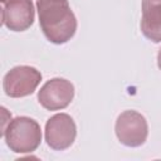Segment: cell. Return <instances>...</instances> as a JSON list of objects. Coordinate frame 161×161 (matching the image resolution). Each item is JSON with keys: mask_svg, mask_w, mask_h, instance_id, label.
<instances>
[{"mask_svg": "<svg viewBox=\"0 0 161 161\" xmlns=\"http://www.w3.org/2000/svg\"><path fill=\"white\" fill-rule=\"evenodd\" d=\"M39 25L44 36L53 44H64L77 30V19L68 0H38Z\"/></svg>", "mask_w": 161, "mask_h": 161, "instance_id": "1", "label": "cell"}, {"mask_svg": "<svg viewBox=\"0 0 161 161\" xmlns=\"http://www.w3.org/2000/svg\"><path fill=\"white\" fill-rule=\"evenodd\" d=\"M6 146L15 153L34 152L42 142L39 123L26 116L15 117L3 130Z\"/></svg>", "mask_w": 161, "mask_h": 161, "instance_id": "2", "label": "cell"}, {"mask_svg": "<svg viewBox=\"0 0 161 161\" xmlns=\"http://www.w3.org/2000/svg\"><path fill=\"white\" fill-rule=\"evenodd\" d=\"M114 131L122 145L127 147H138L147 140L148 125L141 113L130 109L122 112L117 117Z\"/></svg>", "mask_w": 161, "mask_h": 161, "instance_id": "3", "label": "cell"}, {"mask_svg": "<svg viewBox=\"0 0 161 161\" xmlns=\"http://www.w3.org/2000/svg\"><path fill=\"white\" fill-rule=\"evenodd\" d=\"M42 80L40 72L30 65L11 68L4 77L3 88L8 97L21 98L31 94Z\"/></svg>", "mask_w": 161, "mask_h": 161, "instance_id": "4", "label": "cell"}, {"mask_svg": "<svg viewBox=\"0 0 161 161\" xmlns=\"http://www.w3.org/2000/svg\"><path fill=\"white\" fill-rule=\"evenodd\" d=\"M44 136L50 148L55 151L67 150L73 145L77 136L75 122L67 113H57L47 121Z\"/></svg>", "mask_w": 161, "mask_h": 161, "instance_id": "5", "label": "cell"}, {"mask_svg": "<svg viewBox=\"0 0 161 161\" xmlns=\"http://www.w3.org/2000/svg\"><path fill=\"white\" fill-rule=\"evenodd\" d=\"M74 97V86L64 78H53L44 83L38 92V101L48 111H59L70 104Z\"/></svg>", "mask_w": 161, "mask_h": 161, "instance_id": "6", "label": "cell"}, {"mask_svg": "<svg viewBox=\"0 0 161 161\" xmlns=\"http://www.w3.org/2000/svg\"><path fill=\"white\" fill-rule=\"evenodd\" d=\"M3 5V24L9 30L24 31L33 25L35 10L31 0H10Z\"/></svg>", "mask_w": 161, "mask_h": 161, "instance_id": "7", "label": "cell"}, {"mask_svg": "<svg viewBox=\"0 0 161 161\" xmlns=\"http://www.w3.org/2000/svg\"><path fill=\"white\" fill-rule=\"evenodd\" d=\"M141 31L152 43H161V0H142Z\"/></svg>", "mask_w": 161, "mask_h": 161, "instance_id": "8", "label": "cell"}, {"mask_svg": "<svg viewBox=\"0 0 161 161\" xmlns=\"http://www.w3.org/2000/svg\"><path fill=\"white\" fill-rule=\"evenodd\" d=\"M157 67L161 70V48L158 49V53H157Z\"/></svg>", "mask_w": 161, "mask_h": 161, "instance_id": "9", "label": "cell"}, {"mask_svg": "<svg viewBox=\"0 0 161 161\" xmlns=\"http://www.w3.org/2000/svg\"><path fill=\"white\" fill-rule=\"evenodd\" d=\"M8 1H10V0H1V3H3V4H6Z\"/></svg>", "mask_w": 161, "mask_h": 161, "instance_id": "10", "label": "cell"}]
</instances>
